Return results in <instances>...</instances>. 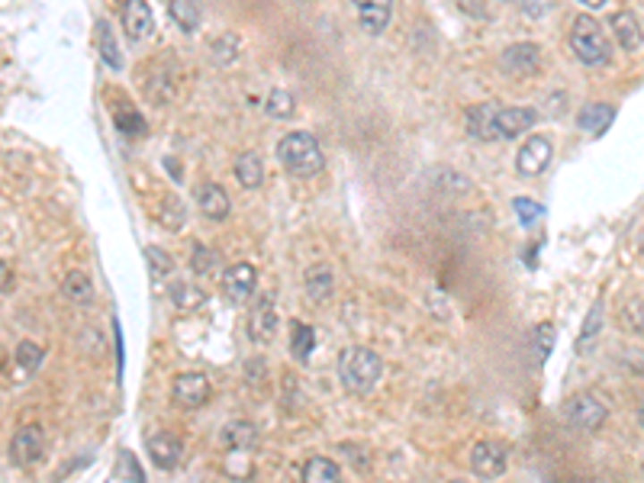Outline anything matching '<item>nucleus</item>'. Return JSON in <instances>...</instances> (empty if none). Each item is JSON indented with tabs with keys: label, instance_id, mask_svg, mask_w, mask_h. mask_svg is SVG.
<instances>
[{
	"label": "nucleus",
	"instance_id": "1",
	"mask_svg": "<svg viewBox=\"0 0 644 483\" xmlns=\"http://www.w3.org/2000/svg\"><path fill=\"white\" fill-rule=\"evenodd\" d=\"M384 377V358L364 345H352L338 354V380L348 394H370Z\"/></svg>",
	"mask_w": 644,
	"mask_h": 483
},
{
	"label": "nucleus",
	"instance_id": "2",
	"mask_svg": "<svg viewBox=\"0 0 644 483\" xmlns=\"http://www.w3.org/2000/svg\"><path fill=\"white\" fill-rule=\"evenodd\" d=\"M571 52L587 64V68H599V64H609L612 58V46L609 36H606L603 23L589 13H580L571 26Z\"/></svg>",
	"mask_w": 644,
	"mask_h": 483
},
{
	"label": "nucleus",
	"instance_id": "3",
	"mask_svg": "<svg viewBox=\"0 0 644 483\" xmlns=\"http://www.w3.org/2000/svg\"><path fill=\"white\" fill-rule=\"evenodd\" d=\"M277 158H281V165L293 177H313V174H319L322 165H326L316 136L313 132H303V129L287 132V136L277 142Z\"/></svg>",
	"mask_w": 644,
	"mask_h": 483
},
{
	"label": "nucleus",
	"instance_id": "4",
	"mask_svg": "<svg viewBox=\"0 0 644 483\" xmlns=\"http://www.w3.org/2000/svg\"><path fill=\"white\" fill-rule=\"evenodd\" d=\"M46 458V432L42 426H20L10 438V461L16 467H36Z\"/></svg>",
	"mask_w": 644,
	"mask_h": 483
},
{
	"label": "nucleus",
	"instance_id": "5",
	"mask_svg": "<svg viewBox=\"0 0 644 483\" xmlns=\"http://www.w3.org/2000/svg\"><path fill=\"white\" fill-rule=\"evenodd\" d=\"M567 422L580 432H599L606 426V419H609V410H606V402L593 394H580L567 402Z\"/></svg>",
	"mask_w": 644,
	"mask_h": 483
},
{
	"label": "nucleus",
	"instance_id": "6",
	"mask_svg": "<svg viewBox=\"0 0 644 483\" xmlns=\"http://www.w3.org/2000/svg\"><path fill=\"white\" fill-rule=\"evenodd\" d=\"M506 467H509L506 445L477 442L474 448H470V470H474L480 480H496V477L506 474Z\"/></svg>",
	"mask_w": 644,
	"mask_h": 483
},
{
	"label": "nucleus",
	"instance_id": "7",
	"mask_svg": "<svg viewBox=\"0 0 644 483\" xmlns=\"http://www.w3.org/2000/svg\"><path fill=\"white\" fill-rule=\"evenodd\" d=\"M171 396H174V402L181 406V410H200V406H207L209 402V396H213V386H209L207 374L191 370V374L174 377Z\"/></svg>",
	"mask_w": 644,
	"mask_h": 483
},
{
	"label": "nucleus",
	"instance_id": "8",
	"mask_svg": "<svg viewBox=\"0 0 644 483\" xmlns=\"http://www.w3.org/2000/svg\"><path fill=\"white\" fill-rule=\"evenodd\" d=\"M499 110H503V104H496V100H487V104H477L467 110L464 116V126H467V136L477 139V142H496L499 139Z\"/></svg>",
	"mask_w": 644,
	"mask_h": 483
},
{
	"label": "nucleus",
	"instance_id": "9",
	"mask_svg": "<svg viewBox=\"0 0 644 483\" xmlns=\"http://www.w3.org/2000/svg\"><path fill=\"white\" fill-rule=\"evenodd\" d=\"M503 72L513 74V78H529V74L541 72V48L535 42H515L503 52L499 58Z\"/></svg>",
	"mask_w": 644,
	"mask_h": 483
},
{
	"label": "nucleus",
	"instance_id": "10",
	"mask_svg": "<svg viewBox=\"0 0 644 483\" xmlns=\"http://www.w3.org/2000/svg\"><path fill=\"white\" fill-rule=\"evenodd\" d=\"M551 155H555V145L547 136H531L529 142L519 148L515 155V168L522 177H538L541 171L551 165Z\"/></svg>",
	"mask_w": 644,
	"mask_h": 483
},
{
	"label": "nucleus",
	"instance_id": "11",
	"mask_svg": "<svg viewBox=\"0 0 644 483\" xmlns=\"http://www.w3.org/2000/svg\"><path fill=\"white\" fill-rule=\"evenodd\" d=\"M123 30L132 42H142L152 36L155 30V13L148 7V0H123Z\"/></svg>",
	"mask_w": 644,
	"mask_h": 483
},
{
	"label": "nucleus",
	"instance_id": "12",
	"mask_svg": "<svg viewBox=\"0 0 644 483\" xmlns=\"http://www.w3.org/2000/svg\"><path fill=\"white\" fill-rule=\"evenodd\" d=\"M255 287H258V271H255V265L242 261V265L225 267V274H223V290H225V297L233 300V303H245V300H251V297H255Z\"/></svg>",
	"mask_w": 644,
	"mask_h": 483
},
{
	"label": "nucleus",
	"instance_id": "13",
	"mask_svg": "<svg viewBox=\"0 0 644 483\" xmlns=\"http://www.w3.org/2000/svg\"><path fill=\"white\" fill-rule=\"evenodd\" d=\"M354 16H358V26H361L368 36H380L390 23V13H394V0H352Z\"/></svg>",
	"mask_w": 644,
	"mask_h": 483
},
{
	"label": "nucleus",
	"instance_id": "14",
	"mask_svg": "<svg viewBox=\"0 0 644 483\" xmlns=\"http://www.w3.org/2000/svg\"><path fill=\"white\" fill-rule=\"evenodd\" d=\"M145 451H148V458H152V464L158 470H174L181 464V458H184V442L171 432H158L148 438Z\"/></svg>",
	"mask_w": 644,
	"mask_h": 483
},
{
	"label": "nucleus",
	"instance_id": "15",
	"mask_svg": "<svg viewBox=\"0 0 644 483\" xmlns=\"http://www.w3.org/2000/svg\"><path fill=\"white\" fill-rule=\"evenodd\" d=\"M277 335V313H274V297H261L249 313V338L258 345H267Z\"/></svg>",
	"mask_w": 644,
	"mask_h": 483
},
{
	"label": "nucleus",
	"instance_id": "16",
	"mask_svg": "<svg viewBox=\"0 0 644 483\" xmlns=\"http://www.w3.org/2000/svg\"><path fill=\"white\" fill-rule=\"evenodd\" d=\"M219 442H223L225 451H233V454H249V451L258 448L255 422H249V419H233V422H225L223 432H219Z\"/></svg>",
	"mask_w": 644,
	"mask_h": 483
},
{
	"label": "nucleus",
	"instance_id": "17",
	"mask_svg": "<svg viewBox=\"0 0 644 483\" xmlns=\"http://www.w3.org/2000/svg\"><path fill=\"white\" fill-rule=\"evenodd\" d=\"M174 88H177L174 64H171V58H158L155 68L148 72V78H145V94L152 97V104H168L171 97H174Z\"/></svg>",
	"mask_w": 644,
	"mask_h": 483
},
{
	"label": "nucleus",
	"instance_id": "18",
	"mask_svg": "<svg viewBox=\"0 0 644 483\" xmlns=\"http://www.w3.org/2000/svg\"><path fill=\"white\" fill-rule=\"evenodd\" d=\"M197 207H200V213L207 219L223 223V219L229 216V209H233V200H229V193H225L223 184L207 181V184H200V191H197Z\"/></svg>",
	"mask_w": 644,
	"mask_h": 483
},
{
	"label": "nucleus",
	"instance_id": "19",
	"mask_svg": "<svg viewBox=\"0 0 644 483\" xmlns=\"http://www.w3.org/2000/svg\"><path fill=\"white\" fill-rule=\"evenodd\" d=\"M538 120V113L531 110V106H503L499 110V139H519L522 132H529Z\"/></svg>",
	"mask_w": 644,
	"mask_h": 483
},
{
	"label": "nucleus",
	"instance_id": "20",
	"mask_svg": "<svg viewBox=\"0 0 644 483\" xmlns=\"http://www.w3.org/2000/svg\"><path fill=\"white\" fill-rule=\"evenodd\" d=\"M609 26L615 42H619L625 52L641 48V23H638V16L631 13V10H615V13L609 16Z\"/></svg>",
	"mask_w": 644,
	"mask_h": 483
},
{
	"label": "nucleus",
	"instance_id": "21",
	"mask_svg": "<svg viewBox=\"0 0 644 483\" xmlns=\"http://www.w3.org/2000/svg\"><path fill=\"white\" fill-rule=\"evenodd\" d=\"M113 126H116V132H123L126 139H139L145 136V120L142 113L136 110V104L132 100H126V97H120L116 100V106H113Z\"/></svg>",
	"mask_w": 644,
	"mask_h": 483
},
{
	"label": "nucleus",
	"instance_id": "22",
	"mask_svg": "<svg viewBox=\"0 0 644 483\" xmlns=\"http://www.w3.org/2000/svg\"><path fill=\"white\" fill-rule=\"evenodd\" d=\"M303 284L313 303H326V300H332V293H335V277H332L329 265H309L303 274Z\"/></svg>",
	"mask_w": 644,
	"mask_h": 483
},
{
	"label": "nucleus",
	"instance_id": "23",
	"mask_svg": "<svg viewBox=\"0 0 644 483\" xmlns=\"http://www.w3.org/2000/svg\"><path fill=\"white\" fill-rule=\"evenodd\" d=\"M612 120H615V110H612L609 104H589L580 110L577 126L583 129V132H589V136H603L606 129L612 126Z\"/></svg>",
	"mask_w": 644,
	"mask_h": 483
},
{
	"label": "nucleus",
	"instance_id": "24",
	"mask_svg": "<svg viewBox=\"0 0 644 483\" xmlns=\"http://www.w3.org/2000/svg\"><path fill=\"white\" fill-rule=\"evenodd\" d=\"M235 181H239L245 191H258L261 181H265V165H261V155L258 152H242L235 158Z\"/></svg>",
	"mask_w": 644,
	"mask_h": 483
},
{
	"label": "nucleus",
	"instance_id": "25",
	"mask_svg": "<svg viewBox=\"0 0 644 483\" xmlns=\"http://www.w3.org/2000/svg\"><path fill=\"white\" fill-rule=\"evenodd\" d=\"M62 293H64V300H72L74 306H90L94 303V281H90V274H84V271L64 274Z\"/></svg>",
	"mask_w": 644,
	"mask_h": 483
},
{
	"label": "nucleus",
	"instance_id": "26",
	"mask_svg": "<svg viewBox=\"0 0 644 483\" xmlns=\"http://www.w3.org/2000/svg\"><path fill=\"white\" fill-rule=\"evenodd\" d=\"M97 48H100V55H104V62L110 64L113 72H120L123 52H120V42H116V32H113L110 20H97Z\"/></svg>",
	"mask_w": 644,
	"mask_h": 483
},
{
	"label": "nucleus",
	"instance_id": "27",
	"mask_svg": "<svg viewBox=\"0 0 644 483\" xmlns=\"http://www.w3.org/2000/svg\"><path fill=\"white\" fill-rule=\"evenodd\" d=\"M303 483H342V467L332 458L316 454L303 464Z\"/></svg>",
	"mask_w": 644,
	"mask_h": 483
},
{
	"label": "nucleus",
	"instance_id": "28",
	"mask_svg": "<svg viewBox=\"0 0 644 483\" xmlns=\"http://www.w3.org/2000/svg\"><path fill=\"white\" fill-rule=\"evenodd\" d=\"M316 348V332L306 326V322H293L290 326V354L297 361H309V354Z\"/></svg>",
	"mask_w": 644,
	"mask_h": 483
},
{
	"label": "nucleus",
	"instance_id": "29",
	"mask_svg": "<svg viewBox=\"0 0 644 483\" xmlns=\"http://www.w3.org/2000/svg\"><path fill=\"white\" fill-rule=\"evenodd\" d=\"M13 361H16V368L23 370V374H36V370L42 368V361H46V348L39 345V342H20L16 345V352H13Z\"/></svg>",
	"mask_w": 644,
	"mask_h": 483
},
{
	"label": "nucleus",
	"instance_id": "30",
	"mask_svg": "<svg viewBox=\"0 0 644 483\" xmlns=\"http://www.w3.org/2000/svg\"><path fill=\"white\" fill-rule=\"evenodd\" d=\"M168 297H171V303H174L177 309H197V306L207 303V293H203L200 287H193V284H187V281L171 284Z\"/></svg>",
	"mask_w": 644,
	"mask_h": 483
},
{
	"label": "nucleus",
	"instance_id": "31",
	"mask_svg": "<svg viewBox=\"0 0 644 483\" xmlns=\"http://www.w3.org/2000/svg\"><path fill=\"white\" fill-rule=\"evenodd\" d=\"M219 267H223L219 251L207 249V245H193L191 249V271L193 274H200V277H213Z\"/></svg>",
	"mask_w": 644,
	"mask_h": 483
},
{
	"label": "nucleus",
	"instance_id": "32",
	"mask_svg": "<svg viewBox=\"0 0 644 483\" xmlns=\"http://www.w3.org/2000/svg\"><path fill=\"white\" fill-rule=\"evenodd\" d=\"M265 110H267V116H274V120H290L293 110H297V100H293V94H290L287 88H274L265 100Z\"/></svg>",
	"mask_w": 644,
	"mask_h": 483
},
{
	"label": "nucleus",
	"instance_id": "33",
	"mask_svg": "<svg viewBox=\"0 0 644 483\" xmlns=\"http://www.w3.org/2000/svg\"><path fill=\"white\" fill-rule=\"evenodd\" d=\"M603 309H606L603 300H596V303L589 306L587 322H583V329H580V335H577V352H587L589 342L599 335V329H603Z\"/></svg>",
	"mask_w": 644,
	"mask_h": 483
},
{
	"label": "nucleus",
	"instance_id": "34",
	"mask_svg": "<svg viewBox=\"0 0 644 483\" xmlns=\"http://www.w3.org/2000/svg\"><path fill=\"white\" fill-rule=\"evenodd\" d=\"M168 10H171V20L184 32H193L200 26V13H197V4H193V0H171Z\"/></svg>",
	"mask_w": 644,
	"mask_h": 483
},
{
	"label": "nucleus",
	"instance_id": "35",
	"mask_svg": "<svg viewBox=\"0 0 644 483\" xmlns=\"http://www.w3.org/2000/svg\"><path fill=\"white\" fill-rule=\"evenodd\" d=\"M209 52H213V62L216 64H233L235 58L242 55V46H239V36H233V32H225V36H219V39H213V46H209Z\"/></svg>",
	"mask_w": 644,
	"mask_h": 483
},
{
	"label": "nucleus",
	"instance_id": "36",
	"mask_svg": "<svg viewBox=\"0 0 644 483\" xmlns=\"http://www.w3.org/2000/svg\"><path fill=\"white\" fill-rule=\"evenodd\" d=\"M145 261H148V267H152V277H168V274L174 271V258H171L168 251L155 249V245L145 249Z\"/></svg>",
	"mask_w": 644,
	"mask_h": 483
},
{
	"label": "nucleus",
	"instance_id": "37",
	"mask_svg": "<svg viewBox=\"0 0 644 483\" xmlns=\"http://www.w3.org/2000/svg\"><path fill=\"white\" fill-rule=\"evenodd\" d=\"M513 209H515V216H519V223H522V225L538 223V219L545 216V207H541L538 200H525V197H515Z\"/></svg>",
	"mask_w": 644,
	"mask_h": 483
},
{
	"label": "nucleus",
	"instance_id": "38",
	"mask_svg": "<svg viewBox=\"0 0 644 483\" xmlns=\"http://www.w3.org/2000/svg\"><path fill=\"white\" fill-rule=\"evenodd\" d=\"M531 338H535V345H538L541 358H547V354H551V348H555L557 332H555V326H551V322H541V326H535V329H531Z\"/></svg>",
	"mask_w": 644,
	"mask_h": 483
},
{
	"label": "nucleus",
	"instance_id": "39",
	"mask_svg": "<svg viewBox=\"0 0 644 483\" xmlns=\"http://www.w3.org/2000/svg\"><path fill=\"white\" fill-rule=\"evenodd\" d=\"M454 7L470 20H487V4L483 0H454Z\"/></svg>",
	"mask_w": 644,
	"mask_h": 483
},
{
	"label": "nucleus",
	"instance_id": "40",
	"mask_svg": "<svg viewBox=\"0 0 644 483\" xmlns=\"http://www.w3.org/2000/svg\"><path fill=\"white\" fill-rule=\"evenodd\" d=\"M13 290V267L0 258V293H10Z\"/></svg>",
	"mask_w": 644,
	"mask_h": 483
},
{
	"label": "nucleus",
	"instance_id": "41",
	"mask_svg": "<svg viewBox=\"0 0 644 483\" xmlns=\"http://www.w3.org/2000/svg\"><path fill=\"white\" fill-rule=\"evenodd\" d=\"M587 10H599V7H606V0H580Z\"/></svg>",
	"mask_w": 644,
	"mask_h": 483
},
{
	"label": "nucleus",
	"instance_id": "42",
	"mask_svg": "<svg viewBox=\"0 0 644 483\" xmlns=\"http://www.w3.org/2000/svg\"><path fill=\"white\" fill-rule=\"evenodd\" d=\"M638 422H641V428H644V400H641V406H638Z\"/></svg>",
	"mask_w": 644,
	"mask_h": 483
},
{
	"label": "nucleus",
	"instance_id": "43",
	"mask_svg": "<svg viewBox=\"0 0 644 483\" xmlns=\"http://www.w3.org/2000/svg\"><path fill=\"white\" fill-rule=\"evenodd\" d=\"M451 483H470V480H451Z\"/></svg>",
	"mask_w": 644,
	"mask_h": 483
},
{
	"label": "nucleus",
	"instance_id": "44",
	"mask_svg": "<svg viewBox=\"0 0 644 483\" xmlns=\"http://www.w3.org/2000/svg\"><path fill=\"white\" fill-rule=\"evenodd\" d=\"M503 4H513V0H503Z\"/></svg>",
	"mask_w": 644,
	"mask_h": 483
}]
</instances>
